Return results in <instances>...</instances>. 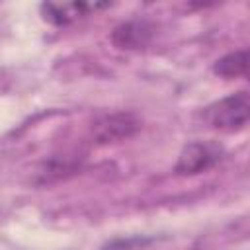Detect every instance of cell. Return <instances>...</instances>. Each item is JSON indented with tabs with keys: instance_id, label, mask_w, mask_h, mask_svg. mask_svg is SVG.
I'll return each instance as SVG.
<instances>
[{
	"instance_id": "6da1fadb",
	"label": "cell",
	"mask_w": 250,
	"mask_h": 250,
	"mask_svg": "<svg viewBox=\"0 0 250 250\" xmlns=\"http://www.w3.org/2000/svg\"><path fill=\"white\" fill-rule=\"evenodd\" d=\"M203 119L209 127L221 133H238L246 129L250 119V96L246 90L229 94L203 109Z\"/></svg>"
},
{
	"instance_id": "7a4b0ae2",
	"label": "cell",
	"mask_w": 250,
	"mask_h": 250,
	"mask_svg": "<svg viewBox=\"0 0 250 250\" xmlns=\"http://www.w3.org/2000/svg\"><path fill=\"white\" fill-rule=\"evenodd\" d=\"M225 156V146L217 141H191L178 154L174 172L178 176H195L217 166Z\"/></svg>"
},
{
	"instance_id": "3957f363",
	"label": "cell",
	"mask_w": 250,
	"mask_h": 250,
	"mask_svg": "<svg viewBox=\"0 0 250 250\" xmlns=\"http://www.w3.org/2000/svg\"><path fill=\"white\" fill-rule=\"evenodd\" d=\"M143 127V119L135 111H113L104 113L92 123V137L98 145H109L127 141L137 135Z\"/></svg>"
},
{
	"instance_id": "277c9868",
	"label": "cell",
	"mask_w": 250,
	"mask_h": 250,
	"mask_svg": "<svg viewBox=\"0 0 250 250\" xmlns=\"http://www.w3.org/2000/svg\"><path fill=\"white\" fill-rule=\"evenodd\" d=\"M104 8H109L107 2L100 4V2H43L39 6V12H41V18L51 23V25H57V27H64L84 16H88L90 12H96V10H104Z\"/></svg>"
},
{
	"instance_id": "5b68a950",
	"label": "cell",
	"mask_w": 250,
	"mask_h": 250,
	"mask_svg": "<svg viewBox=\"0 0 250 250\" xmlns=\"http://www.w3.org/2000/svg\"><path fill=\"white\" fill-rule=\"evenodd\" d=\"M154 23L146 21V20H131V21H123L119 23L113 31H111V43L117 49L123 51H137V49H145L152 37H154Z\"/></svg>"
},
{
	"instance_id": "8992f818",
	"label": "cell",
	"mask_w": 250,
	"mask_h": 250,
	"mask_svg": "<svg viewBox=\"0 0 250 250\" xmlns=\"http://www.w3.org/2000/svg\"><path fill=\"white\" fill-rule=\"evenodd\" d=\"M213 72L225 80H234L240 76H246L248 72V51L240 49L234 53H229L213 62Z\"/></svg>"
}]
</instances>
